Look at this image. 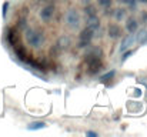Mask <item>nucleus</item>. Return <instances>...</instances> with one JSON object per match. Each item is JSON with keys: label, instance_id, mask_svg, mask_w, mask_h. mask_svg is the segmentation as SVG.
I'll list each match as a JSON object with an SVG mask.
<instances>
[{"label": "nucleus", "instance_id": "obj_1", "mask_svg": "<svg viewBox=\"0 0 147 137\" xmlns=\"http://www.w3.org/2000/svg\"><path fill=\"white\" fill-rule=\"evenodd\" d=\"M26 42L33 49H39L45 43V33L37 29H27L26 30Z\"/></svg>", "mask_w": 147, "mask_h": 137}, {"label": "nucleus", "instance_id": "obj_2", "mask_svg": "<svg viewBox=\"0 0 147 137\" xmlns=\"http://www.w3.org/2000/svg\"><path fill=\"white\" fill-rule=\"evenodd\" d=\"M64 22H66V26L70 27L71 30H76L80 27V23H82V17H80V13L76 10V9H69L64 14Z\"/></svg>", "mask_w": 147, "mask_h": 137}, {"label": "nucleus", "instance_id": "obj_3", "mask_svg": "<svg viewBox=\"0 0 147 137\" xmlns=\"http://www.w3.org/2000/svg\"><path fill=\"white\" fill-rule=\"evenodd\" d=\"M136 43V33H129L126 36H121V43L119 47V51L123 53L124 50H129L131 49V46Z\"/></svg>", "mask_w": 147, "mask_h": 137}, {"label": "nucleus", "instance_id": "obj_4", "mask_svg": "<svg viewBox=\"0 0 147 137\" xmlns=\"http://www.w3.org/2000/svg\"><path fill=\"white\" fill-rule=\"evenodd\" d=\"M107 36L110 39H121V36H123L121 26L119 23H109V26H107Z\"/></svg>", "mask_w": 147, "mask_h": 137}, {"label": "nucleus", "instance_id": "obj_5", "mask_svg": "<svg viewBox=\"0 0 147 137\" xmlns=\"http://www.w3.org/2000/svg\"><path fill=\"white\" fill-rule=\"evenodd\" d=\"M54 11H56V7H54V4H46L40 11H39V17L43 20V22H49L53 19V16H54Z\"/></svg>", "mask_w": 147, "mask_h": 137}, {"label": "nucleus", "instance_id": "obj_6", "mask_svg": "<svg viewBox=\"0 0 147 137\" xmlns=\"http://www.w3.org/2000/svg\"><path fill=\"white\" fill-rule=\"evenodd\" d=\"M87 67H89V73L90 74L98 73L100 69H101V63H100L98 57H96V56H89V59H87Z\"/></svg>", "mask_w": 147, "mask_h": 137}, {"label": "nucleus", "instance_id": "obj_7", "mask_svg": "<svg viewBox=\"0 0 147 137\" xmlns=\"http://www.w3.org/2000/svg\"><path fill=\"white\" fill-rule=\"evenodd\" d=\"M93 36H94V32H93V30H90L89 27H86V29L80 33V43H79L80 47L90 46V42H92Z\"/></svg>", "mask_w": 147, "mask_h": 137}, {"label": "nucleus", "instance_id": "obj_8", "mask_svg": "<svg viewBox=\"0 0 147 137\" xmlns=\"http://www.w3.org/2000/svg\"><path fill=\"white\" fill-rule=\"evenodd\" d=\"M124 20H126L124 27H126V30H127L129 33H136V32L139 30V22H137L134 17H126Z\"/></svg>", "mask_w": 147, "mask_h": 137}, {"label": "nucleus", "instance_id": "obj_9", "mask_svg": "<svg viewBox=\"0 0 147 137\" xmlns=\"http://www.w3.org/2000/svg\"><path fill=\"white\" fill-rule=\"evenodd\" d=\"M86 27H89L90 30H93L94 33L100 30V19L98 16H92V17H87V22H86Z\"/></svg>", "mask_w": 147, "mask_h": 137}, {"label": "nucleus", "instance_id": "obj_10", "mask_svg": "<svg viewBox=\"0 0 147 137\" xmlns=\"http://www.w3.org/2000/svg\"><path fill=\"white\" fill-rule=\"evenodd\" d=\"M136 42L139 45H146L147 43V30L146 29H142V30H137L136 32Z\"/></svg>", "mask_w": 147, "mask_h": 137}, {"label": "nucleus", "instance_id": "obj_11", "mask_svg": "<svg viewBox=\"0 0 147 137\" xmlns=\"http://www.w3.org/2000/svg\"><path fill=\"white\" fill-rule=\"evenodd\" d=\"M84 14H86V17L97 16V9H96V6H94V4H92V3L86 4V6H84Z\"/></svg>", "mask_w": 147, "mask_h": 137}, {"label": "nucleus", "instance_id": "obj_12", "mask_svg": "<svg viewBox=\"0 0 147 137\" xmlns=\"http://www.w3.org/2000/svg\"><path fill=\"white\" fill-rule=\"evenodd\" d=\"M45 127H47V124L45 123V121H32L29 126H27V130H40V129H45Z\"/></svg>", "mask_w": 147, "mask_h": 137}, {"label": "nucleus", "instance_id": "obj_13", "mask_svg": "<svg viewBox=\"0 0 147 137\" xmlns=\"http://www.w3.org/2000/svg\"><path fill=\"white\" fill-rule=\"evenodd\" d=\"M114 19H116V22H123L126 19V9H121V7L116 9L114 10Z\"/></svg>", "mask_w": 147, "mask_h": 137}, {"label": "nucleus", "instance_id": "obj_14", "mask_svg": "<svg viewBox=\"0 0 147 137\" xmlns=\"http://www.w3.org/2000/svg\"><path fill=\"white\" fill-rule=\"evenodd\" d=\"M97 1V4L100 7H103V9H107V7H110L111 6V3H113V0H96Z\"/></svg>", "mask_w": 147, "mask_h": 137}, {"label": "nucleus", "instance_id": "obj_15", "mask_svg": "<svg viewBox=\"0 0 147 137\" xmlns=\"http://www.w3.org/2000/svg\"><path fill=\"white\" fill-rule=\"evenodd\" d=\"M133 53H134V51H133L131 49H129V50H124V51H123V56H121V63H124V61H126V60H127V59H129V57L133 54Z\"/></svg>", "mask_w": 147, "mask_h": 137}, {"label": "nucleus", "instance_id": "obj_16", "mask_svg": "<svg viewBox=\"0 0 147 137\" xmlns=\"http://www.w3.org/2000/svg\"><path fill=\"white\" fill-rule=\"evenodd\" d=\"M116 74V70H111V72H109V73H106V74H103L101 77H100V80H103V82H106V80H110V79H113V76Z\"/></svg>", "mask_w": 147, "mask_h": 137}, {"label": "nucleus", "instance_id": "obj_17", "mask_svg": "<svg viewBox=\"0 0 147 137\" xmlns=\"http://www.w3.org/2000/svg\"><path fill=\"white\" fill-rule=\"evenodd\" d=\"M121 4H127V6H130V7H136V4H137V0H119Z\"/></svg>", "mask_w": 147, "mask_h": 137}, {"label": "nucleus", "instance_id": "obj_18", "mask_svg": "<svg viewBox=\"0 0 147 137\" xmlns=\"http://www.w3.org/2000/svg\"><path fill=\"white\" fill-rule=\"evenodd\" d=\"M7 9H9V1L6 0L3 3V17H6V13H7Z\"/></svg>", "mask_w": 147, "mask_h": 137}, {"label": "nucleus", "instance_id": "obj_19", "mask_svg": "<svg viewBox=\"0 0 147 137\" xmlns=\"http://www.w3.org/2000/svg\"><path fill=\"white\" fill-rule=\"evenodd\" d=\"M86 136H97V133H96V132H90V130H89V132H86Z\"/></svg>", "mask_w": 147, "mask_h": 137}, {"label": "nucleus", "instance_id": "obj_20", "mask_svg": "<svg viewBox=\"0 0 147 137\" xmlns=\"http://www.w3.org/2000/svg\"><path fill=\"white\" fill-rule=\"evenodd\" d=\"M80 1H82V3H83V4L86 6V4H89V3H92L93 0H80Z\"/></svg>", "mask_w": 147, "mask_h": 137}, {"label": "nucleus", "instance_id": "obj_21", "mask_svg": "<svg viewBox=\"0 0 147 137\" xmlns=\"http://www.w3.org/2000/svg\"><path fill=\"white\" fill-rule=\"evenodd\" d=\"M137 3H142V4H147V0H137Z\"/></svg>", "mask_w": 147, "mask_h": 137}, {"label": "nucleus", "instance_id": "obj_22", "mask_svg": "<svg viewBox=\"0 0 147 137\" xmlns=\"http://www.w3.org/2000/svg\"><path fill=\"white\" fill-rule=\"evenodd\" d=\"M39 1H49V0H39Z\"/></svg>", "mask_w": 147, "mask_h": 137}, {"label": "nucleus", "instance_id": "obj_23", "mask_svg": "<svg viewBox=\"0 0 147 137\" xmlns=\"http://www.w3.org/2000/svg\"><path fill=\"white\" fill-rule=\"evenodd\" d=\"M61 1H69V0H61Z\"/></svg>", "mask_w": 147, "mask_h": 137}]
</instances>
